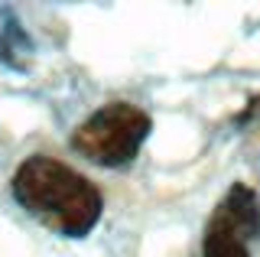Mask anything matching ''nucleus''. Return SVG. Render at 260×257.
Instances as JSON below:
<instances>
[{
	"label": "nucleus",
	"mask_w": 260,
	"mask_h": 257,
	"mask_svg": "<svg viewBox=\"0 0 260 257\" xmlns=\"http://www.w3.org/2000/svg\"><path fill=\"white\" fill-rule=\"evenodd\" d=\"M13 196L32 218L69 238L88 235L104 208L94 182L52 156L26 159L13 176Z\"/></svg>",
	"instance_id": "obj_1"
},
{
	"label": "nucleus",
	"mask_w": 260,
	"mask_h": 257,
	"mask_svg": "<svg viewBox=\"0 0 260 257\" xmlns=\"http://www.w3.org/2000/svg\"><path fill=\"white\" fill-rule=\"evenodd\" d=\"M146 134H150V114L137 104L117 101L94 111L72 134V147L98 166H124L140 153Z\"/></svg>",
	"instance_id": "obj_2"
},
{
	"label": "nucleus",
	"mask_w": 260,
	"mask_h": 257,
	"mask_svg": "<svg viewBox=\"0 0 260 257\" xmlns=\"http://www.w3.org/2000/svg\"><path fill=\"white\" fill-rule=\"evenodd\" d=\"M260 235V202L250 186H231L202 241V257H250L247 241Z\"/></svg>",
	"instance_id": "obj_3"
}]
</instances>
